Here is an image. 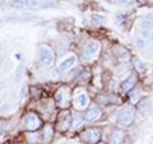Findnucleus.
<instances>
[{"mask_svg": "<svg viewBox=\"0 0 153 144\" xmlns=\"http://www.w3.org/2000/svg\"><path fill=\"white\" fill-rule=\"evenodd\" d=\"M23 122H25V126L28 130H37V129H40L42 125V121H41V119L38 117V115L33 114V112L28 114L25 117V120H23Z\"/></svg>", "mask_w": 153, "mask_h": 144, "instance_id": "7ed1b4c3", "label": "nucleus"}, {"mask_svg": "<svg viewBox=\"0 0 153 144\" xmlns=\"http://www.w3.org/2000/svg\"><path fill=\"white\" fill-rule=\"evenodd\" d=\"M119 4H123V5H130L134 3V0H116Z\"/></svg>", "mask_w": 153, "mask_h": 144, "instance_id": "a211bd4d", "label": "nucleus"}, {"mask_svg": "<svg viewBox=\"0 0 153 144\" xmlns=\"http://www.w3.org/2000/svg\"><path fill=\"white\" fill-rule=\"evenodd\" d=\"M68 99H69V89L68 88L61 87L57 89V92L55 93V102L59 105V106H64V105L68 102Z\"/></svg>", "mask_w": 153, "mask_h": 144, "instance_id": "39448f33", "label": "nucleus"}, {"mask_svg": "<svg viewBox=\"0 0 153 144\" xmlns=\"http://www.w3.org/2000/svg\"><path fill=\"white\" fill-rule=\"evenodd\" d=\"M96 144H106V143H103V142H98V143H96Z\"/></svg>", "mask_w": 153, "mask_h": 144, "instance_id": "aec40b11", "label": "nucleus"}, {"mask_svg": "<svg viewBox=\"0 0 153 144\" xmlns=\"http://www.w3.org/2000/svg\"><path fill=\"white\" fill-rule=\"evenodd\" d=\"M83 120H84V116H82L80 114H76L74 116V121H71V126L73 128H79L80 125H82Z\"/></svg>", "mask_w": 153, "mask_h": 144, "instance_id": "ddd939ff", "label": "nucleus"}, {"mask_svg": "<svg viewBox=\"0 0 153 144\" xmlns=\"http://www.w3.org/2000/svg\"><path fill=\"white\" fill-rule=\"evenodd\" d=\"M4 129H5V124H4V121H0V134L4 131Z\"/></svg>", "mask_w": 153, "mask_h": 144, "instance_id": "6ab92c4d", "label": "nucleus"}, {"mask_svg": "<svg viewBox=\"0 0 153 144\" xmlns=\"http://www.w3.org/2000/svg\"><path fill=\"white\" fill-rule=\"evenodd\" d=\"M26 5V0H14L13 1V7L16 8H22Z\"/></svg>", "mask_w": 153, "mask_h": 144, "instance_id": "f3484780", "label": "nucleus"}, {"mask_svg": "<svg viewBox=\"0 0 153 144\" xmlns=\"http://www.w3.org/2000/svg\"><path fill=\"white\" fill-rule=\"evenodd\" d=\"M103 22V18L100 16H92V23L93 24H101Z\"/></svg>", "mask_w": 153, "mask_h": 144, "instance_id": "dca6fc26", "label": "nucleus"}, {"mask_svg": "<svg viewBox=\"0 0 153 144\" xmlns=\"http://www.w3.org/2000/svg\"><path fill=\"white\" fill-rule=\"evenodd\" d=\"M83 138L88 143H98L100 138H101V131L98 129H88L83 134Z\"/></svg>", "mask_w": 153, "mask_h": 144, "instance_id": "0eeeda50", "label": "nucleus"}, {"mask_svg": "<svg viewBox=\"0 0 153 144\" xmlns=\"http://www.w3.org/2000/svg\"><path fill=\"white\" fill-rule=\"evenodd\" d=\"M134 61V66L138 69V71H143L146 69V64L143 63V61L140 60V59H138V57H135V59L133 60Z\"/></svg>", "mask_w": 153, "mask_h": 144, "instance_id": "2eb2a0df", "label": "nucleus"}, {"mask_svg": "<svg viewBox=\"0 0 153 144\" xmlns=\"http://www.w3.org/2000/svg\"><path fill=\"white\" fill-rule=\"evenodd\" d=\"M135 82H137V76L135 75H130V76H128V78L124 80V83H123V89L124 91H130L134 85H135Z\"/></svg>", "mask_w": 153, "mask_h": 144, "instance_id": "9b49d317", "label": "nucleus"}, {"mask_svg": "<svg viewBox=\"0 0 153 144\" xmlns=\"http://www.w3.org/2000/svg\"><path fill=\"white\" fill-rule=\"evenodd\" d=\"M100 47H101V45H100L98 41H89L84 47V51H83L84 57H92L100 51Z\"/></svg>", "mask_w": 153, "mask_h": 144, "instance_id": "423d86ee", "label": "nucleus"}, {"mask_svg": "<svg viewBox=\"0 0 153 144\" xmlns=\"http://www.w3.org/2000/svg\"><path fill=\"white\" fill-rule=\"evenodd\" d=\"M88 102H89V98H88L87 93H79V94L75 97V106H78L79 108L87 107Z\"/></svg>", "mask_w": 153, "mask_h": 144, "instance_id": "1a4fd4ad", "label": "nucleus"}, {"mask_svg": "<svg viewBox=\"0 0 153 144\" xmlns=\"http://www.w3.org/2000/svg\"><path fill=\"white\" fill-rule=\"evenodd\" d=\"M75 61H76L75 56H69V57H66V59H64V60L59 64V70H60V71H65V70L70 69L71 66H74Z\"/></svg>", "mask_w": 153, "mask_h": 144, "instance_id": "6e6552de", "label": "nucleus"}, {"mask_svg": "<svg viewBox=\"0 0 153 144\" xmlns=\"http://www.w3.org/2000/svg\"><path fill=\"white\" fill-rule=\"evenodd\" d=\"M100 116V110L97 107H92V108H89L87 112H85L84 115V119L87 120V121H92V120H96Z\"/></svg>", "mask_w": 153, "mask_h": 144, "instance_id": "f8f14e48", "label": "nucleus"}, {"mask_svg": "<svg viewBox=\"0 0 153 144\" xmlns=\"http://www.w3.org/2000/svg\"><path fill=\"white\" fill-rule=\"evenodd\" d=\"M57 124H59V129L60 130H68L71 126V116L69 111H63L59 115V119H57Z\"/></svg>", "mask_w": 153, "mask_h": 144, "instance_id": "20e7f679", "label": "nucleus"}, {"mask_svg": "<svg viewBox=\"0 0 153 144\" xmlns=\"http://www.w3.org/2000/svg\"><path fill=\"white\" fill-rule=\"evenodd\" d=\"M40 61L41 64L46 66V68H50V66L54 65L55 61V55L54 51H52L49 46H41V51H40Z\"/></svg>", "mask_w": 153, "mask_h": 144, "instance_id": "f03ea898", "label": "nucleus"}, {"mask_svg": "<svg viewBox=\"0 0 153 144\" xmlns=\"http://www.w3.org/2000/svg\"><path fill=\"white\" fill-rule=\"evenodd\" d=\"M135 117V107L134 106H125L120 110L117 115V124L121 126H129L131 125Z\"/></svg>", "mask_w": 153, "mask_h": 144, "instance_id": "f257e3e1", "label": "nucleus"}, {"mask_svg": "<svg viewBox=\"0 0 153 144\" xmlns=\"http://www.w3.org/2000/svg\"><path fill=\"white\" fill-rule=\"evenodd\" d=\"M123 139H124V131L115 130L111 135V139H110V144H121Z\"/></svg>", "mask_w": 153, "mask_h": 144, "instance_id": "9d476101", "label": "nucleus"}, {"mask_svg": "<svg viewBox=\"0 0 153 144\" xmlns=\"http://www.w3.org/2000/svg\"><path fill=\"white\" fill-rule=\"evenodd\" d=\"M135 44H137V46H138V49L139 50H144L146 47H147V40L146 38H143L142 36H139V37H137V40H135Z\"/></svg>", "mask_w": 153, "mask_h": 144, "instance_id": "4468645a", "label": "nucleus"}]
</instances>
